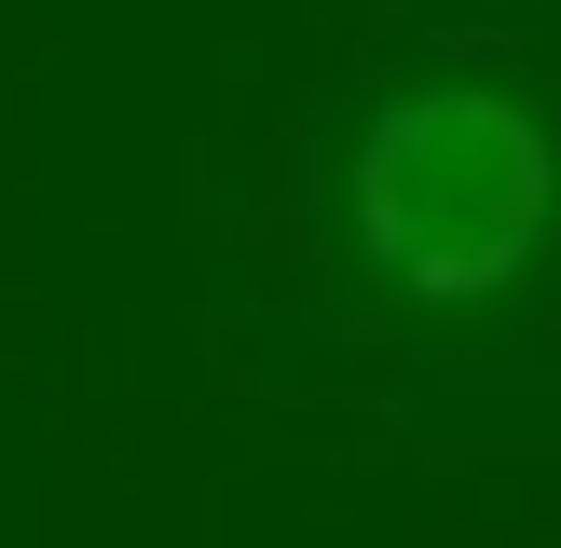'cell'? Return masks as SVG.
Masks as SVG:
<instances>
[{"label": "cell", "instance_id": "1", "mask_svg": "<svg viewBox=\"0 0 561 548\" xmlns=\"http://www.w3.org/2000/svg\"><path fill=\"white\" fill-rule=\"evenodd\" d=\"M343 206H356V247L411 301H507L561 219V151L493 82H411L370 110Z\"/></svg>", "mask_w": 561, "mask_h": 548}]
</instances>
